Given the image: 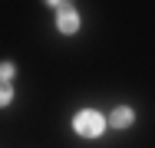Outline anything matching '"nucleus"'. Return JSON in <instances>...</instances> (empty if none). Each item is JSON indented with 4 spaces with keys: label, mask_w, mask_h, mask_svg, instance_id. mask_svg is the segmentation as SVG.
Segmentation results:
<instances>
[{
    "label": "nucleus",
    "mask_w": 155,
    "mask_h": 148,
    "mask_svg": "<svg viewBox=\"0 0 155 148\" xmlns=\"http://www.w3.org/2000/svg\"><path fill=\"white\" fill-rule=\"evenodd\" d=\"M106 122H109L112 132H125V128L135 125V109H132V105H116V109L106 115Z\"/></svg>",
    "instance_id": "7ed1b4c3"
},
{
    "label": "nucleus",
    "mask_w": 155,
    "mask_h": 148,
    "mask_svg": "<svg viewBox=\"0 0 155 148\" xmlns=\"http://www.w3.org/2000/svg\"><path fill=\"white\" fill-rule=\"evenodd\" d=\"M17 76V63L13 59H0V82H13Z\"/></svg>",
    "instance_id": "20e7f679"
},
{
    "label": "nucleus",
    "mask_w": 155,
    "mask_h": 148,
    "mask_svg": "<svg viewBox=\"0 0 155 148\" xmlns=\"http://www.w3.org/2000/svg\"><path fill=\"white\" fill-rule=\"evenodd\" d=\"M53 27H56L60 36H76L83 30V17H79V10L73 3H66L60 10H53Z\"/></svg>",
    "instance_id": "f03ea898"
},
{
    "label": "nucleus",
    "mask_w": 155,
    "mask_h": 148,
    "mask_svg": "<svg viewBox=\"0 0 155 148\" xmlns=\"http://www.w3.org/2000/svg\"><path fill=\"white\" fill-rule=\"evenodd\" d=\"M106 128H109L106 115H102L99 109H93V105L73 112V132H76L79 138H86V142H99V138L106 135Z\"/></svg>",
    "instance_id": "f257e3e1"
},
{
    "label": "nucleus",
    "mask_w": 155,
    "mask_h": 148,
    "mask_svg": "<svg viewBox=\"0 0 155 148\" xmlns=\"http://www.w3.org/2000/svg\"><path fill=\"white\" fill-rule=\"evenodd\" d=\"M13 82H0V109H7V105H13Z\"/></svg>",
    "instance_id": "39448f33"
},
{
    "label": "nucleus",
    "mask_w": 155,
    "mask_h": 148,
    "mask_svg": "<svg viewBox=\"0 0 155 148\" xmlns=\"http://www.w3.org/2000/svg\"><path fill=\"white\" fill-rule=\"evenodd\" d=\"M50 10H60V7H66V3H73V0H43Z\"/></svg>",
    "instance_id": "423d86ee"
}]
</instances>
